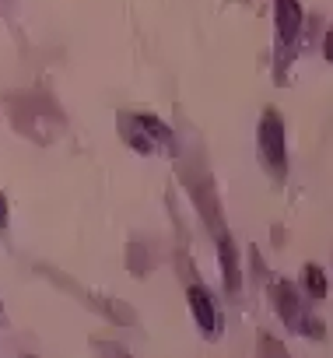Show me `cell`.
Listing matches in <instances>:
<instances>
[{"label": "cell", "mask_w": 333, "mask_h": 358, "mask_svg": "<svg viewBox=\"0 0 333 358\" xmlns=\"http://www.w3.org/2000/svg\"><path fill=\"white\" fill-rule=\"evenodd\" d=\"M260 152L274 172H284V127L278 112H267L260 123Z\"/></svg>", "instance_id": "1"}, {"label": "cell", "mask_w": 333, "mask_h": 358, "mask_svg": "<svg viewBox=\"0 0 333 358\" xmlns=\"http://www.w3.org/2000/svg\"><path fill=\"white\" fill-rule=\"evenodd\" d=\"M301 32V4L298 0H278V36L284 46H291Z\"/></svg>", "instance_id": "2"}, {"label": "cell", "mask_w": 333, "mask_h": 358, "mask_svg": "<svg viewBox=\"0 0 333 358\" xmlns=\"http://www.w3.org/2000/svg\"><path fill=\"white\" fill-rule=\"evenodd\" d=\"M190 306H193V316L200 323V331L210 337L214 334V326H218V316H214V302H210V295L204 288H193L190 291Z\"/></svg>", "instance_id": "3"}, {"label": "cell", "mask_w": 333, "mask_h": 358, "mask_svg": "<svg viewBox=\"0 0 333 358\" xmlns=\"http://www.w3.org/2000/svg\"><path fill=\"white\" fill-rule=\"evenodd\" d=\"M274 295H278V313L291 323V326H301V320H298V298H295V291L288 288V285H281V288H274Z\"/></svg>", "instance_id": "4"}, {"label": "cell", "mask_w": 333, "mask_h": 358, "mask_svg": "<svg viewBox=\"0 0 333 358\" xmlns=\"http://www.w3.org/2000/svg\"><path fill=\"white\" fill-rule=\"evenodd\" d=\"M218 256H221V271H225V278H228V288H238V263H235V246L228 243V239H221V250H218Z\"/></svg>", "instance_id": "5"}, {"label": "cell", "mask_w": 333, "mask_h": 358, "mask_svg": "<svg viewBox=\"0 0 333 358\" xmlns=\"http://www.w3.org/2000/svg\"><path fill=\"white\" fill-rule=\"evenodd\" d=\"M137 123H140V127H144L151 137H155L158 144H169V147H172V130H169L165 123H158L155 116H137Z\"/></svg>", "instance_id": "6"}, {"label": "cell", "mask_w": 333, "mask_h": 358, "mask_svg": "<svg viewBox=\"0 0 333 358\" xmlns=\"http://www.w3.org/2000/svg\"><path fill=\"white\" fill-rule=\"evenodd\" d=\"M306 291L312 298H323L326 295V278H323L319 267H306Z\"/></svg>", "instance_id": "7"}, {"label": "cell", "mask_w": 333, "mask_h": 358, "mask_svg": "<svg viewBox=\"0 0 333 358\" xmlns=\"http://www.w3.org/2000/svg\"><path fill=\"white\" fill-rule=\"evenodd\" d=\"M323 49H326V60H330V64H333V28H330V32H326V43H323Z\"/></svg>", "instance_id": "8"}, {"label": "cell", "mask_w": 333, "mask_h": 358, "mask_svg": "<svg viewBox=\"0 0 333 358\" xmlns=\"http://www.w3.org/2000/svg\"><path fill=\"white\" fill-rule=\"evenodd\" d=\"M4 222H8V204H4V197H0V228H4Z\"/></svg>", "instance_id": "9"}]
</instances>
